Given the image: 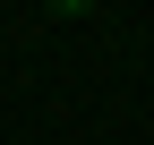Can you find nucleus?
<instances>
[{"label":"nucleus","mask_w":154,"mask_h":145,"mask_svg":"<svg viewBox=\"0 0 154 145\" xmlns=\"http://www.w3.org/2000/svg\"><path fill=\"white\" fill-rule=\"evenodd\" d=\"M43 9H51V17H94L103 0H43Z\"/></svg>","instance_id":"obj_1"}]
</instances>
